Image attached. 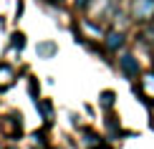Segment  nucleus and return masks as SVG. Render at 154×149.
<instances>
[{"instance_id":"obj_1","label":"nucleus","mask_w":154,"mask_h":149,"mask_svg":"<svg viewBox=\"0 0 154 149\" xmlns=\"http://www.w3.org/2000/svg\"><path fill=\"white\" fill-rule=\"evenodd\" d=\"M129 15L134 23H142V25L154 23V0H131Z\"/></svg>"},{"instance_id":"obj_2","label":"nucleus","mask_w":154,"mask_h":149,"mask_svg":"<svg viewBox=\"0 0 154 149\" xmlns=\"http://www.w3.org/2000/svg\"><path fill=\"white\" fill-rule=\"evenodd\" d=\"M114 0H91L88 3V10H91V18L94 20H106V18L114 15Z\"/></svg>"},{"instance_id":"obj_3","label":"nucleus","mask_w":154,"mask_h":149,"mask_svg":"<svg viewBox=\"0 0 154 149\" xmlns=\"http://www.w3.org/2000/svg\"><path fill=\"white\" fill-rule=\"evenodd\" d=\"M119 71L126 76V79H137V76H139V61L131 53H124L119 58Z\"/></svg>"},{"instance_id":"obj_4","label":"nucleus","mask_w":154,"mask_h":149,"mask_svg":"<svg viewBox=\"0 0 154 149\" xmlns=\"http://www.w3.org/2000/svg\"><path fill=\"white\" fill-rule=\"evenodd\" d=\"M124 43H126V38H124V33L121 30H109V33L104 36V46H106V51H119V48H124Z\"/></svg>"},{"instance_id":"obj_5","label":"nucleus","mask_w":154,"mask_h":149,"mask_svg":"<svg viewBox=\"0 0 154 149\" xmlns=\"http://www.w3.org/2000/svg\"><path fill=\"white\" fill-rule=\"evenodd\" d=\"M139 94H142L146 101H154V71L142 73V81H139Z\"/></svg>"},{"instance_id":"obj_6","label":"nucleus","mask_w":154,"mask_h":149,"mask_svg":"<svg viewBox=\"0 0 154 149\" xmlns=\"http://www.w3.org/2000/svg\"><path fill=\"white\" fill-rule=\"evenodd\" d=\"M3 129H5V134H8V137H13V139H18V137H20V119H18V114L5 116Z\"/></svg>"},{"instance_id":"obj_7","label":"nucleus","mask_w":154,"mask_h":149,"mask_svg":"<svg viewBox=\"0 0 154 149\" xmlns=\"http://www.w3.org/2000/svg\"><path fill=\"white\" fill-rule=\"evenodd\" d=\"M13 83H15V71H13L8 63H0V91L10 88Z\"/></svg>"},{"instance_id":"obj_8","label":"nucleus","mask_w":154,"mask_h":149,"mask_svg":"<svg viewBox=\"0 0 154 149\" xmlns=\"http://www.w3.org/2000/svg\"><path fill=\"white\" fill-rule=\"evenodd\" d=\"M35 53H38V58L48 61V58H53L56 53H58V46H56L53 41H43V43H38V46H35Z\"/></svg>"},{"instance_id":"obj_9","label":"nucleus","mask_w":154,"mask_h":149,"mask_svg":"<svg viewBox=\"0 0 154 149\" xmlns=\"http://www.w3.org/2000/svg\"><path fill=\"white\" fill-rule=\"evenodd\" d=\"M35 104H38V111H41V119L46 121V124H51V119H53V104L51 101H41V99H38Z\"/></svg>"},{"instance_id":"obj_10","label":"nucleus","mask_w":154,"mask_h":149,"mask_svg":"<svg viewBox=\"0 0 154 149\" xmlns=\"http://www.w3.org/2000/svg\"><path fill=\"white\" fill-rule=\"evenodd\" d=\"M114 99H116V94H114V91H104V94H101V106L111 109L114 106Z\"/></svg>"},{"instance_id":"obj_11","label":"nucleus","mask_w":154,"mask_h":149,"mask_svg":"<svg viewBox=\"0 0 154 149\" xmlns=\"http://www.w3.org/2000/svg\"><path fill=\"white\" fill-rule=\"evenodd\" d=\"M10 43H13V48H15V51H20L25 46V36L23 33H13L10 36Z\"/></svg>"},{"instance_id":"obj_12","label":"nucleus","mask_w":154,"mask_h":149,"mask_svg":"<svg viewBox=\"0 0 154 149\" xmlns=\"http://www.w3.org/2000/svg\"><path fill=\"white\" fill-rule=\"evenodd\" d=\"M83 137H86V139H83V141H86V147H91V149L101 144V139H99V137H96V134H94V132H83Z\"/></svg>"},{"instance_id":"obj_13","label":"nucleus","mask_w":154,"mask_h":149,"mask_svg":"<svg viewBox=\"0 0 154 149\" xmlns=\"http://www.w3.org/2000/svg\"><path fill=\"white\" fill-rule=\"evenodd\" d=\"M88 3L91 0H76V8H88Z\"/></svg>"},{"instance_id":"obj_14","label":"nucleus","mask_w":154,"mask_h":149,"mask_svg":"<svg viewBox=\"0 0 154 149\" xmlns=\"http://www.w3.org/2000/svg\"><path fill=\"white\" fill-rule=\"evenodd\" d=\"M48 3H51V5H61L63 0H48Z\"/></svg>"},{"instance_id":"obj_15","label":"nucleus","mask_w":154,"mask_h":149,"mask_svg":"<svg viewBox=\"0 0 154 149\" xmlns=\"http://www.w3.org/2000/svg\"><path fill=\"white\" fill-rule=\"evenodd\" d=\"M94 149H106V147H104V144H99V147H94Z\"/></svg>"}]
</instances>
